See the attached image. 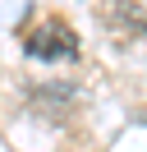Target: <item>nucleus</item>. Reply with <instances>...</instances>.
I'll list each match as a JSON object with an SVG mask.
<instances>
[{
  "label": "nucleus",
  "mask_w": 147,
  "mask_h": 152,
  "mask_svg": "<svg viewBox=\"0 0 147 152\" xmlns=\"http://www.w3.org/2000/svg\"><path fill=\"white\" fill-rule=\"evenodd\" d=\"M28 56H41V60H74V56H78V42H74V32L64 28L60 19H46L41 28L28 37Z\"/></svg>",
  "instance_id": "1"
}]
</instances>
